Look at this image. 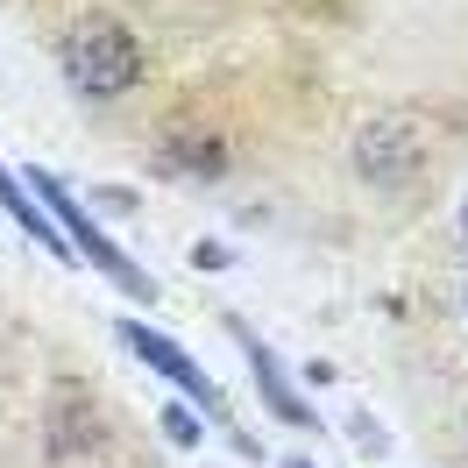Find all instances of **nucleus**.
I'll return each instance as SVG.
<instances>
[{"label":"nucleus","instance_id":"nucleus-9","mask_svg":"<svg viewBox=\"0 0 468 468\" xmlns=\"http://www.w3.org/2000/svg\"><path fill=\"white\" fill-rule=\"evenodd\" d=\"M292 468H313V462H292Z\"/></svg>","mask_w":468,"mask_h":468},{"label":"nucleus","instance_id":"nucleus-3","mask_svg":"<svg viewBox=\"0 0 468 468\" xmlns=\"http://www.w3.org/2000/svg\"><path fill=\"white\" fill-rule=\"evenodd\" d=\"M355 171L369 177V185H405L419 171V128L405 114H383L369 121L362 135H355Z\"/></svg>","mask_w":468,"mask_h":468},{"label":"nucleus","instance_id":"nucleus-1","mask_svg":"<svg viewBox=\"0 0 468 468\" xmlns=\"http://www.w3.org/2000/svg\"><path fill=\"white\" fill-rule=\"evenodd\" d=\"M64 79L71 92H86V100H121V92L143 79V43L121 29V22H79V29L64 36Z\"/></svg>","mask_w":468,"mask_h":468},{"label":"nucleus","instance_id":"nucleus-8","mask_svg":"<svg viewBox=\"0 0 468 468\" xmlns=\"http://www.w3.org/2000/svg\"><path fill=\"white\" fill-rule=\"evenodd\" d=\"M462 228H468V199H462Z\"/></svg>","mask_w":468,"mask_h":468},{"label":"nucleus","instance_id":"nucleus-2","mask_svg":"<svg viewBox=\"0 0 468 468\" xmlns=\"http://www.w3.org/2000/svg\"><path fill=\"white\" fill-rule=\"evenodd\" d=\"M29 185H36V199H43V206H50V213H58L64 241H79V249H86V256H92V263H100V270H107V277H114V284H121V292H128V298H143V305H149V298H156V284H149L143 270H135V263H128V256H121V249H114V241H107V234L92 228V220H86V206L71 199V192H64L58 177H50V171H36Z\"/></svg>","mask_w":468,"mask_h":468},{"label":"nucleus","instance_id":"nucleus-4","mask_svg":"<svg viewBox=\"0 0 468 468\" xmlns=\"http://www.w3.org/2000/svg\"><path fill=\"white\" fill-rule=\"evenodd\" d=\"M121 341H128V348L143 355V362H149V369H156V377H171L177 390L192 398V405L220 411V390H213V377H206V369H199V362H192V355H185V348H171L164 334H149V326H135V320H121Z\"/></svg>","mask_w":468,"mask_h":468},{"label":"nucleus","instance_id":"nucleus-6","mask_svg":"<svg viewBox=\"0 0 468 468\" xmlns=\"http://www.w3.org/2000/svg\"><path fill=\"white\" fill-rule=\"evenodd\" d=\"M0 206H7V213H15V228L36 234V241H43V249H50L58 263H71V241H64V228H58V220H43V213L29 206V192H22V185H15L7 171H0Z\"/></svg>","mask_w":468,"mask_h":468},{"label":"nucleus","instance_id":"nucleus-7","mask_svg":"<svg viewBox=\"0 0 468 468\" xmlns=\"http://www.w3.org/2000/svg\"><path fill=\"white\" fill-rule=\"evenodd\" d=\"M164 433H171L177 447H199V440H206V433H199V419H192V411H177V405L164 411Z\"/></svg>","mask_w":468,"mask_h":468},{"label":"nucleus","instance_id":"nucleus-5","mask_svg":"<svg viewBox=\"0 0 468 468\" xmlns=\"http://www.w3.org/2000/svg\"><path fill=\"white\" fill-rule=\"evenodd\" d=\"M241 348H249V369H256V390H263V405L277 411V419H292V426H313V411L292 398V383H284V362L263 348V341H249L241 334Z\"/></svg>","mask_w":468,"mask_h":468}]
</instances>
